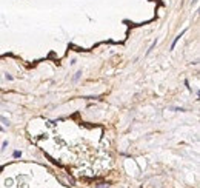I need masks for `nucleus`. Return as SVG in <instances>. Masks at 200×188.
<instances>
[{"label":"nucleus","mask_w":200,"mask_h":188,"mask_svg":"<svg viewBox=\"0 0 200 188\" xmlns=\"http://www.w3.org/2000/svg\"><path fill=\"white\" fill-rule=\"evenodd\" d=\"M5 184H6V187H11V185H12V179H6Z\"/></svg>","instance_id":"nucleus-3"},{"label":"nucleus","mask_w":200,"mask_h":188,"mask_svg":"<svg viewBox=\"0 0 200 188\" xmlns=\"http://www.w3.org/2000/svg\"><path fill=\"white\" fill-rule=\"evenodd\" d=\"M97 188H105V184H100V185H99Z\"/></svg>","instance_id":"nucleus-4"},{"label":"nucleus","mask_w":200,"mask_h":188,"mask_svg":"<svg viewBox=\"0 0 200 188\" xmlns=\"http://www.w3.org/2000/svg\"><path fill=\"white\" fill-rule=\"evenodd\" d=\"M0 120H2V122H3L5 125H6V127H10V120H8V119H5L3 116H0Z\"/></svg>","instance_id":"nucleus-1"},{"label":"nucleus","mask_w":200,"mask_h":188,"mask_svg":"<svg viewBox=\"0 0 200 188\" xmlns=\"http://www.w3.org/2000/svg\"><path fill=\"white\" fill-rule=\"evenodd\" d=\"M80 76H82V71H77V73H76V76H74V82H77Z\"/></svg>","instance_id":"nucleus-2"}]
</instances>
